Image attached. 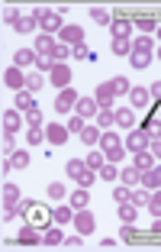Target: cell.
<instances>
[{
    "instance_id": "41",
    "label": "cell",
    "mask_w": 161,
    "mask_h": 252,
    "mask_svg": "<svg viewBox=\"0 0 161 252\" xmlns=\"http://www.w3.org/2000/svg\"><path fill=\"white\" fill-rule=\"evenodd\" d=\"M119 133H113V129H103V136H100V149L107 152V149H113V146H119Z\"/></svg>"
},
{
    "instance_id": "49",
    "label": "cell",
    "mask_w": 161,
    "mask_h": 252,
    "mask_svg": "<svg viewBox=\"0 0 161 252\" xmlns=\"http://www.w3.org/2000/svg\"><path fill=\"white\" fill-rule=\"evenodd\" d=\"M148 210H152V217H161V188H155V191H152V200H148Z\"/></svg>"
},
{
    "instance_id": "40",
    "label": "cell",
    "mask_w": 161,
    "mask_h": 252,
    "mask_svg": "<svg viewBox=\"0 0 161 252\" xmlns=\"http://www.w3.org/2000/svg\"><path fill=\"white\" fill-rule=\"evenodd\" d=\"M132 191H135V188H129V185L119 181V185L113 188V200H116V204H126V200H132Z\"/></svg>"
},
{
    "instance_id": "16",
    "label": "cell",
    "mask_w": 161,
    "mask_h": 252,
    "mask_svg": "<svg viewBox=\"0 0 161 252\" xmlns=\"http://www.w3.org/2000/svg\"><path fill=\"white\" fill-rule=\"evenodd\" d=\"M132 165H135L139 171H148V168H155V165H158V158H155L148 149H139V152H132Z\"/></svg>"
},
{
    "instance_id": "39",
    "label": "cell",
    "mask_w": 161,
    "mask_h": 252,
    "mask_svg": "<svg viewBox=\"0 0 161 252\" xmlns=\"http://www.w3.org/2000/svg\"><path fill=\"white\" fill-rule=\"evenodd\" d=\"M42 126H45V117H42V110H39V107L26 113V129H42Z\"/></svg>"
},
{
    "instance_id": "55",
    "label": "cell",
    "mask_w": 161,
    "mask_h": 252,
    "mask_svg": "<svg viewBox=\"0 0 161 252\" xmlns=\"http://www.w3.org/2000/svg\"><path fill=\"white\" fill-rule=\"evenodd\" d=\"M20 10H16V7H7V10H3V23H7V26H16V20H20Z\"/></svg>"
},
{
    "instance_id": "60",
    "label": "cell",
    "mask_w": 161,
    "mask_h": 252,
    "mask_svg": "<svg viewBox=\"0 0 161 252\" xmlns=\"http://www.w3.org/2000/svg\"><path fill=\"white\" fill-rule=\"evenodd\" d=\"M155 55H158V59H161V45H158V49H155Z\"/></svg>"
},
{
    "instance_id": "54",
    "label": "cell",
    "mask_w": 161,
    "mask_h": 252,
    "mask_svg": "<svg viewBox=\"0 0 161 252\" xmlns=\"http://www.w3.org/2000/svg\"><path fill=\"white\" fill-rule=\"evenodd\" d=\"M94 181H97V171H94V168H84V175L78 178V185H80V188H90Z\"/></svg>"
},
{
    "instance_id": "56",
    "label": "cell",
    "mask_w": 161,
    "mask_h": 252,
    "mask_svg": "<svg viewBox=\"0 0 161 252\" xmlns=\"http://www.w3.org/2000/svg\"><path fill=\"white\" fill-rule=\"evenodd\" d=\"M148 152H152V156L161 162V136H152V142H148Z\"/></svg>"
},
{
    "instance_id": "38",
    "label": "cell",
    "mask_w": 161,
    "mask_h": 252,
    "mask_svg": "<svg viewBox=\"0 0 161 252\" xmlns=\"http://www.w3.org/2000/svg\"><path fill=\"white\" fill-rule=\"evenodd\" d=\"M97 178H100V181H119V168H116V162H107L100 171H97Z\"/></svg>"
},
{
    "instance_id": "53",
    "label": "cell",
    "mask_w": 161,
    "mask_h": 252,
    "mask_svg": "<svg viewBox=\"0 0 161 252\" xmlns=\"http://www.w3.org/2000/svg\"><path fill=\"white\" fill-rule=\"evenodd\" d=\"M42 139H45L42 129H26V142H29V146H42Z\"/></svg>"
},
{
    "instance_id": "17",
    "label": "cell",
    "mask_w": 161,
    "mask_h": 252,
    "mask_svg": "<svg viewBox=\"0 0 161 252\" xmlns=\"http://www.w3.org/2000/svg\"><path fill=\"white\" fill-rule=\"evenodd\" d=\"M68 204H71L74 210L90 207V188H80V185H78V191H71V194H68Z\"/></svg>"
},
{
    "instance_id": "12",
    "label": "cell",
    "mask_w": 161,
    "mask_h": 252,
    "mask_svg": "<svg viewBox=\"0 0 161 252\" xmlns=\"http://www.w3.org/2000/svg\"><path fill=\"white\" fill-rule=\"evenodd\" d=\"M129 107H135V110H145V107H152V91L148 88H129Z\"/></svg>"
},
{
    "instance_id": "22",
    "label": "cell",
    "mask_w": 161,
    "mask_h": 252,
    "mask_svg": "<svg viewBox=\"0 0 161 252\" xmlns=\"http://www.w3.org/2000/svg\"><path fill=\"white\" fill-rule=\"evenodd\" d=\"M74 214H78V210H74L71 204H68V207H61V200H58V207H52V220L61 223V226H65V223H74Z\"/></svg>"
},
{
    "instance_id": "18",
    "label": "cell",
    "mask_w": 161,
    "mask_h": 252,
    "mask_svg": "<svg viewBox=\"0 0 161 252\" xmlns=\"http://www.w3.org/2000/svg\"><path fill=\"white\" fill-rule=\"evenodd\" d=\"M55 45H58V42H55V36H52V32H39L36 42H32V49H36L39 55H52V52H55Z\"/></svg>"
},
{
    "instance_id": "29",
    "label": "cell",
    "mask_w": 161,
    "mask_h": 252,
    "mask_svg": "<svg viewBox=\"0 0 161 252\" xmlns=\"http://www.w3.org/2000/svg\"><path fill=\"white\" fill-rule=\"evenodd\" d=\"M13 30L20 32V36H29L32 30H39V23H36V16L29 13V16H20V20H16V26H13Z\"/></svg>"
},
{
    "instance_id": "32",
    "label": "cell",
    "mask_w": 161,
    "mask_h": 252,
    "mask_svg": "<svg viewBox=\"0 0 161 252\" xmlns=\"http://www.w3.org/2000/svg\"><path fill=\"white\" fill-rule=\"evenodd\" d=\"M84 168H87V162H80V158H71V162L65 165V175H68L71 181H78L80 175H84Z\"/></svg>"
},
{
    "instance_id": "48",
    "label": "cell",
    "mask_w": 161,
    "mask_h": 252,
    "mask_svg": "<svg viewBox=\"0 0 161 252\" xmlns=\"http://www.w3.org/2000/svg\"><path fill=\"white\" fill-rule=\"evenodd\" d=\"M119 239H123V243H135V239H139V233H135V223H123Z\"/></svg>"
},
{
    "instance_id": "45",
    "label": "cell",
    "mask_w": 161,
    "mask_h": 252,
    "mask_svg": "<svg viewBox=\"0 0 161 252\" xmlns=\"http://www.w3.org/2000/svg\"><path fill=\"white\" fill-rule=\"evenodd\" d=\"M71 55H74V59H80V62H84V59H87V62H94V59H97V55L87 49V42H78V45L71 49Z\"/></svg>"
},
{
    "instance_id": "20",
    "label": "cell",
    "mask_w": 161,
    "mask_h": 252,
    "mask_svg": "<svg viewBox=\"0 0 161 252\" xmlns=\"http://www.w3.org/2000/svg\"><path fill=\"white\" fill-rule=\"evenodd\" d=\"M94 97H97V104H100V110H107V107L116 100V94H113V88H110V81H103V84H97V91H94Z\"/></svg>"
},
{
    "instance_id": "43",
    "label": "cell",
    "mask_w": 161,
    "mask_h": 252,
    "mask_svg": "<svg viewBox=\"0 0 161 252\" xmlns=\"http://www.w3.org/2000/svg\"><path fill=\"white\" fill-rule=\"evenodd\" d=\"M90 20H94V23H103V26H110L113 16H110V10H103V7H90Z\"/></svg>"
},
{
    "instance_id": "44",
    "label": "cell",
    "mask_w": 161,
    "mask_h": 252,
    "mask_svg": "<svg viewBox=\"0 0 161 252\" xmlns=\"http://www.w3.org/2000/svg\"><path fill=\"white\" fill-rule=\"evenodd\" d=\"M113 55H126V59H129V52H132V42L129 39H113Z\"/></svg>"
},
{
    "instance_id": "31",
    "label": "cell",
    "mask_w": 161,
    "mask_h": 252,
    "mask_svg": "<svg viewBox=\"0 0 161 252\" xmlns=\"http://www.w3.org/2000/svg\"><path fill=\"white\" fill-rule=\"evenodd\" d=\"M142 185L148 188V191H155V188H161V175H158V165L148 171H142Z\"/></svg>"
},
{
    "instance_id": "50",
    "label": "cell",
    "mask_w": 161,
    "mask_h": 252,
    "mask_svg": "<svg viewBox=\"0 0 161 252\" xmlns=\"http://www.w3.org/2000/svg\"><path fill=\"white\" fill-rule=\"evenodd\" d=\"M84 126H87V120L84 117H78V113H74V117H68V129H71V133H84Z\"/></svg>"
},
{
    "instance_id": "27",
    "label": "cell",
    "mask_w": 161,
    "mask_h": 252,
    "mask_svg": "<svg viewBox=\"0 0 161 252\" xmlns=\"http://www.w3.org/2000/svg\"><path fill=\"white\" fill-rule=\"evenodd\" d=\"M119 223H135L139 220V207H135V204H132V200H126V204H119Z\"/></svg>"
},
{
    "instance_id": "36",
    "label": "cell",
    "mask_w": 161,
    "mask_h": 252,
    "mask_svg": "<svg viewBox=\"0 0 161 252\" xmlns=\"http://www.w3.org/2000/svg\"><path fill=\"white\" fill-rule=\"evenodd\" d=\"M148 200H152V191H148L145 185H139L132 191V204H135V207H148Z\"/></svg>"
},
{
    "instance_id": "28",
    "label": "cell",
    "mask_w": 161,
    "mask_h": 252,
    "mask_svg": "<svg viewBox=\"0 0 161 252\" xmlns=\"http://www.w3.org/2000/svg\"><path fill=\"white\" fill-rule=\"evenodd\" d=\"M155 62V52H129V65L135 68V71H142V68H148Z\"/></svg>"
},
{
    "instance_id": "11",
    "label": "cell",
    "mask_w": 161,
    "mask_h": 252,
    "mask_svg": "<svg viewBox=\"0 0 161 252\" xmlns=\"http://www.w3.org/2000/svg\"><path fill=\"white\" fill-rule=\"evenodd\" d=\"M42 233H45V230H39V226L26 223V226L16 233V243H20V246H42Z\"/></svg>"
},
{
    "instance_id": "10",
    "label": "cell",
    "mask_w": 161,
    "mask_h": 252,
    "mask_svg": "<svg viewBox=\"0 0 161 252\" xmlns=\"http://www.w3.org/2000/svg\"><path fill=\"white\" fill-rule=\"evenodd\" d=\"M74 113L84 120H97L100 113V104H97V97H78V104H74Z\"/></svg>"
},
{
    "instance_id": "5",
    "label": "cell",
    "mask_w": 161,
    "mask_h": 252,
    "mask_svg": "<svg viewBox=\"0 0 161 252\" xmlns=\"http://www.w3.org/2000/svg\"><path fill=\"white\" fill-rule=\"evenodd\" d=\"M45 78H49V84H55V91L71 88V68H68V62H55V68Z\"/></svg>"
},
{
    "instance_id": "4",
    "label": "cell",
    "mask_w": 161,
    "mask_h": 252,
    "mask_svg": "<svg viewBox=\"0 0 161 252\" xmlns=\"http://www.w3.org/2000/svg\"><path fill=\"white\" fill-rule=\"evenodd\" d=\"M148 142H152V133H148L145 126H132L129 136L123 139V146L129 149V156H132V152H139V149H148Z\"/></svg>"
},
{
    "instance_id": "30",
    "label": "cell",
    "mask_w": 161,
    "mask_h": 252,
    "mask_svg": "<svg viewBox=\"0 0 161 252\" xmlns=\"http://www.w3.org/2000/svg\"><path fill=\"white\" fill-rule=\"evenodd\" d=\"M45 81H49V78H42V71H39V68H32V71L26 74V91H32V94H36Z\"/></svg>"
},
{
    "instance_id": "23",
    "label": "cell",
    "mask_w": 161,
    "mask_h": 252,
    "mask_svg": "<svg viewBox=\"0 0 161 252\" xmlns=\"http://www.w3.org/2000/svg\"><path fill=\"white\" fill-rule=\"evenodd\" d=\"M116 113V126H123V129H132L135 126V107H119Z\"/></svg>"
},
{
    "instance_id": "62",
    "label": "cell",
    "mask_w": 161,
    "mask_h": 252,
    "mask_svg": "<svg viewBox=\"0 0 161 252\" xmlns=\"http://www.w3.org/2000/svg\"><path fill=\"white\" fill-rule=\"evenodd\" d=\"M158 175H161V162H158Z\"/></svg>"
},
{
    "instance_id": "61",
    "label": "cell",
    "mask_w": 161,
    "mask_h": 252,
    "mask_svg": "<svg viewBox=\"0 0 161 252\" xmlns=\"http://www.w3.org/2000/svg\"><path fill=\"white\" fill-rule=\"evenodd\" d=\"M155 32H158V39H161V23H158V30H155Z\"/></svg>"
},
{
    "instance_id": "19",
    "label": "cell",
    "mask_w": 161,
    "mask_h": 252,
    "mask_svg": "<svg viewBox=\"0 0 161 252\" xmlns=\"http://www.w3.org/2000/svg\"><path fill=\"white\" fill-rule=\"evenodd\" d=\"M42 246H49V249H55V246H65V233H61V223H55V226H49V230L42 233Z\"/></svg>"
},
{
    "instance_id": "14",
    "label": "cell",
    "mask_w": 161,
    "mask_h": 252,
    "mask_svg": "<svg viewBox=\"0 0 161 252\" xmlns=\"http://www.w3.org/2000/svg\"><path fill=\"white\" fill-rule=\"evenodd\" d=\"M23 123H26V113L23 110H3V129L7 133H16V129H23Z\"/></svg>"
},
{
    "instance_id": "47",
    "label": "cell",
    "mask_w": 161,
    "mask_h": 252,
    "mask_svg": "<svg viewBox=\"0 0 161 252\" xmlns=\"http://www.w3.org/2000/svg\"><path fill=\"white\" fill-rule=\"evenodd\" d=\"M32 68H39L42 74H49L52 68H55V59H52V55H36V65Z\"/></svg>"
},
{
    "instance_id": "3",
    "label": "cell",
    "mask_w": 161,
    "mask_h": 252,
    "mask_svg": "<svg viewBox=\"0 0 161 252\" xmlns=\"http://www.w3.org/2000/svg\"><path fill=\"white\" fill-rule=\"evenodd\" d=\"M20 214V188L13 181H3V220H13Z\"/></svg>"
},
{
    "instance_id": "63",
    "label": "cell",
    "mask_w": 161,
    "mask_h": 252,
    "mask_svg": "<svg viewBox=\"0 0 161 252\" xmlns=\"http://www.w3.org/2000/svg\"><path fill=\"white\" fill-rule=\"evenodd\" d=\"M158 136H161V129H158Z\"/></svg>"
},
{
    "instance_id": "9",
    "label": "cell",
    "mask_w": 161,
    "mask_h": 252,
    "mask_svg": "<svg viewBox=\"0 0 161 252\" xmlns=\"http://www.w3.org/2000/svg\"><path fill=\"white\" fill-rule=\"evenodd\" d=\"M68 136H71L68 123H49V126H45V139H49L52 146H65Z\"/></svg>"
},
{
    "instance_id": "46",
    "label": "cell",
    "mask_w": 161,
    "mask_h": 252,
    "mask_svg": "<svg viewBox=\"0 0 161 252\" xmlns=\"http://www.w3.org/2000/svg\"><path fill=\"white\" fill-rule=\"evenodd\" d=\"M49 197L52 200H65L68 197V188L61 185V181H52V185H49Z\"/></svg>"
},
{
    "instance_id": "42",
    "label": "cell",
    "mask_w": 161,
    "mask_h": 252,
    "mask_svg": "<svg viewBox=\"0 0 161 252\" xmlns=\"http://www.w3.org/2000/svg\"><path fill=\"white\" fill-rule=\"evenodd\" d=\"M113 123H116V113H113L110 107H107V110H100V113H97V126H100V129H110Z\"/></svg>"
},
{
    "instance_id": "57",
    "label": "cell",
    "mask_w": 161,
    "mask_h": 252,
    "mask_svg": "<svg viewBox=\"0 0 161 252\" xmlns=\"http://www.w3.org/2000/svg\"><path fill=\"white\" fill-rule=\"evenodd\" d=\"M84 246V236H65V249H80Z\"/></svg>"
},
{
    "instance_id": "8",
    "label": "cell",
    "mask_w": 161,
    "mask_h": 252,
    "mask_svg": "<svg viewBox=\"0 0 161 252\" xmlns=\"http://www.w3.org/2000/svg\"><path fill=\"white\" fill-rule=\"evenodd\" d=\"M78 91H74V88H61L58 91V97H55V110H58V113H71L74 110V104H78Z\"/></svg>"
},
{
    "instance_id": "7",
    "label": "cell",
    "mask_w": 161,
    "mask_h": 252,
    "mask_svg": "<svg viewBox=\"0 0 161 252\" xmlns=\"http://www.w3.org/2000/svg\"><path fill=\"white\" fill-rule=\"evenodd\" d=\"M3 84H7L10 91H23V88H26V71H23L20 65L3 68Z\"/></svg>"
},
{
    "instance_id": "33",
    "label": "cell",
    "mask_w": 161,
    "mask_h": 252,
    "mask_svg": "<svg viewBox=\"0 0 161 252\" xmlns=\"http://www.w3.org/2000/svg\"><path fill=\"white\" fill-rule=\"evenodd\" d=\"M110 88H113V94H116V97H126V94H129V88H132V84H129V78L116 74V78H110Z\"/></svg>"
},
{
    "instance_id": "26",
    "label": "cell",
    "mask_w": 161,
    "mask_h": 252,
    "mask_svg": "<svg viewBox=\"0 0 161 252\" xmlns=\"http://www.w3.org/2000/svg\"><path fill=\"white\" fill-rule=\"evenodd\" d=\"M36 49H16L13 52V65H20V68H29V65H36Z\"/></svg>"
},
{
    "instance_id": "13",
    "label": "cell",
    "mask_w": 161,
    "mask_h": 252,
    "mask_svg": "<svg viewBox=\"0 0 161 252\" xmlns=\"http://www.w3.org/2000/svg\"><path fill=\"white\" fill-rule=\"evenodd\" d=\"M126 13L132 16V26L139 32H145V36H152V32L158 30V16H142V13H132V10H126Z\"/></svg>"
},
{
    "instance_id": "34",
    "label": "cell",
    "mask_w": 161,
    "mask_h": 252,
    "mask_svg": "<svg viewBox=\"0 0 161 252\" xmlns=\"http://www.w3.org/2000/svg\"><path fill=\"white\" fill-rule=\"evenodd\" d=\"M87 168H94V171H100L103 165H107V156H103V149H94V152H87Z\"/></svg>"
},
{
    "instance_id": "37",
    "label": "cell",
    "mask_w": 161,
    "mask_h": 252,
    "mask_svg": "<svg viewBox=\"0 0 161 252\" xmlns=\"http://www.w3.org/2000/svg\"><path fill=\"white\" fill-rule=\"evenodd\" d=\"M10 158V165H13L16 171H23V168H29V152H23V149H16L13 156H7Z\"/></svg>"
},
{
    "instance_id": "35",
    "label": "cell",
    "mask_w": 161,
    "mask_h": 252,
    "mask_svg": "<svg viewBox=\"0 0 161 252\" xmlns=\"http://www.w3.org/2000/svg\"><path fill=\"white\" fill-rule=\"evenodd\" d=\"M132 52H155V39L152 36H135V42H132Z\"/></svg>"
},
{
    "instance_id": "15",
    "label": "cell",
    "mask_w": 161,
    "mask_h": 252,
    "mask_svg": "<svg viewBox=\"0 0 161 252\" xmlns=\"http://www.w3.org/2000/svg\"><path fill=\"white\" fill-rule=\"evenodd\" d=\"M58 42H65V45H78V42H84V30L80 26H61V32H58Z\"/></svg>"
},
{
    "instance_id": "21",
    "label": "cell",
    "mask_w": 161,
    "mask_h": 252,
    "mask_svg": "<svg viewBox=\"0 0 161 252\" xmlns=\"http://www.w3.org/2000/svg\"><path fill=\"white\" fill-rule=\"evenodd\" d=\"M13 107H16V110H23V113H29V110H36V100H32V91H26V88H23V91H16V97H13Z\"/></svg>"
},
{
    "instance_id": "51",
    "label": "cell",
    "mask_w": 161,
    "mask_h": 252,
    "mask_svg": "<svg viewBox=\"0 0 161 252\" xmlns=\"http://www.w3.org/2000/svg\"><path fill=\"white\" fill-rule=\"evenodd\" d=\"M13 152H16V133L3 129V156H13Z\"/></svg>"
},
{
    "instance_id": "6",
    "label": "cell",
    "mask_w": 161,
    "mask_h": 252,
    "mask_svg": "<svg viewBox=\"0 0 161 252\" xmlns=\"http://www.w3.org/2000/svg\"><path fill=\"white\" fill-rule=\"evenodd\" d=\"M74 230H78L80 236H90V233L97 230V217L90 214L87 207H84V210H78V214H74Z\"/></svg>"
},
{
    "instance_id": "24",
    "label": "cell",
    "mask_w": 161,
    "mask_h": 252,
    "mask_svg": "<svg viewBox=\"0 0 161 252\" xmlns=\"http://www.w3.org/2000/svg\"><path fill=\"white\" fill-rule=\"evenodd\" d=\"M100 136H103V129L100 126H84V133H80V142H84V146H90V149H97L100 146Z\"/></svg>"
},
{
    "instance_id": "59",
    "label": "cell",
    "mask_w": 161,
    "mask_h": 252,
    "mask_svg": "<svg viewBox=\"0 0 161 252\" xmlns=\"http://www.w3.org/2000/svg\"><path fill=\"white\" fill-rule=\"evenodd\" d=\"M152 233H155V236H161V217H155V223H152Z\"/></svg>"
},
{
    "instance_id": "25",
    "label": "cell",
    "mask_w": 161,
    "mask_h": 252,
    "mask_svg": "<svg viewBox=\"0 0 161 252\" xmlns=\"http://www.w3.org/2000/svg\"><path fill=\"white\" fill-rule=\"evenodd\" d=\"M119 181L129 188H139L142 185V171L135 168V165H129V168H119Z\"/></svg>"
},
{
    "instance_id": "1",
    "label": "cell",
    "mask_w": 161,
    "mask_h": 252,
    "mask_svg": "<svg viewBox=\"0 0 161 252\" xmlns=\"http://www.w3.org/2000/svg\"><path fill=\"white\" fill-rule=\"evenodd\" d=\"M20 214H23V220L26 223H32V226H39V230H49L52 223V207L49 204H42V200H20Z\"/></svg>"
},
{
    "instance_id": "2",
    "label": "cell",
    "mask_w": 161,
    "mask_h": 252,
    "mask_svg": "<svg viewBox=\"0 0 161 252\" xmlns=\"http://www.w3.org/2000/svg\"><path fill=\"white\" fill-rule=\"evenodd\" d=\"M32 16H36L39 30H42V32H52V36H55V32H61V26H65V23H61V13H58V10L36 7V10H32Z\"/></svg>"
},
{
    "instance_id": "52",
    "label": "cell",
    "mask_w": 161,
    "mask_h": 252,
    "mask_svg": "<svg viewBox=\"0 0 161 252\" xmlns=\"http://www.w3.org/2000/svg\"><path fill=\"white\" fill-rule=\"evenodd\" d=\"M68 55H71V45L58 42V45H55V52H52V59H55V62H68Z\"/></svg>"
},
{
    "instance_id": "58",
    "label": "cell",
    "mask_w": 161,
    "mask_h": 252,
    "mask_svg": "<svg viewBox=\"0 0 161 252\" xmlns=\"http://www.w3.org/2000/svg\"><path fill=\"white\" fill-rule=\"evenodd\" d=\"M148 91H152V100H155V104H161V81H155Z\"/></svg>"
}]
</instances>
